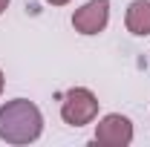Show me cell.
<instances>
[{"instance_id":"6","label":"cell","mask_w":150,"mask_h":147,"mask_svg":"<svg viewBox=\"0 0 150 147\" xmlns=\"http://www.w3.org/2000/svg\"><path fill=\"white\" fill-rule=\"evenodd\" d=\"M46 3H52V6H67L69 0H46Z\"/></svg>"},{"instance_id":"4","label":"cell","mask_w":150,"mask_h":147,"mask_svg":"<svg viewBox=\"0 0 150 147\" xmlns=\"http://www.w3.org/2000/svg\"><path fill=\"white\" fill-rule=\"evenodd\" d=\"M107 20H110V3L107 0H90L72 15V26L81 35H98V32H104Z\"/></svg>"},{"instance_id":"8","label":"cell","mask_w":150,"mask_h":147,"mask_svg":"<svg viewBox=\"0 0 150 147\" xmlns=\"http://www.w3.org/2000/svg\"><path fill=\"white\" fill-rule=\"evenodd\" d=\"M3 84H6V78H3V72H0V92H3Z\"/></svg>"},{"instance_id":"3","label":"cell","mask_w":150,"mask_h":147,"mask_svg":"<svg viewBox=\"0 0 150 147\" xmlns=\"http://www.w3.org/2000/svg\"><path fill=\"white\" fill-rule=\"evenodd\" d=\"M95 141L107 147H127L133 141V124L127 115H118V112H110L98 121L95 127Z\"/></svg>"},{"instance_id":"7","label":"cell","mask_w":150,"mask_h":147,"mask_svg":"<svg viewBox=\"0 0 150 147\" xmlns=\"http://www.w3.org/2000/svg\"><path fill=\"white\" fill-rule=\"evenodd\" d=\"M6 6H9V0H0V15L6 12Z\"/></svg>"},{"instance_id":"5","label":"cell","mask_w":150,"mask_h":147,"mask_svg":"<svg viewBox=\"0 0 150 147\" xmlns=\"http://www.w3.org/2000/svg\"><path fill=\"white\" fill-rule=\"evenodd\" d=\"M124 23L133 35H150V0H133L127 6Z\"/></svg>"},{"instance_id":"2","label":"cell","mask_w":150,"mask_h":147,"mask_svg":"<svg viewBox=\"0 0 150 147\" xmlns=\"http://www.w3.org/2000/svg\"><path fill=\"white\" fill-rule=\"evenodd\" d=\"M95 115H98V98L87 87H75L64 95V104H61V118L72 127H84L90 124Z\"/></svg>"},{"instance_id":"1","label":"cell","mask_w":150,"mask_h":147,"mask_svg":"<svg viewBox=\"0 0 150 147\" xmlns=\"http://www.w3.org/2000/svg\"><path fill=\"white\" fill-rule=\"evenodd\" d=\"M43 130V115L32 101L15 98L0 107V139L9 144H29Z\"/></svg>"}]
</instances>
